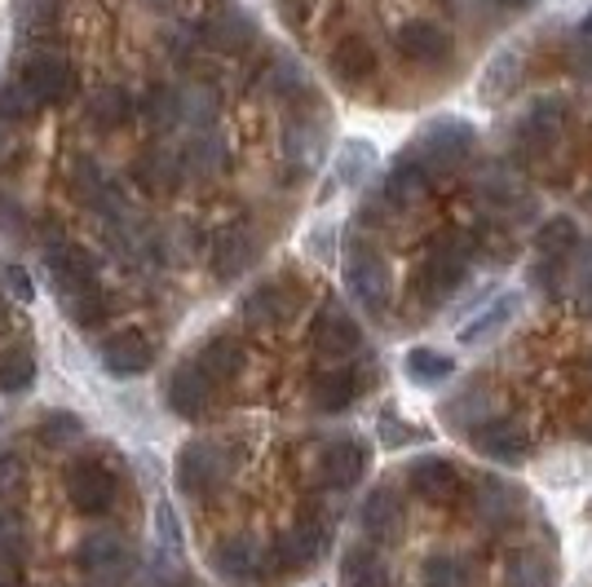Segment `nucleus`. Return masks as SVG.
<instances>
[{
  "label": "nucleus",
  "mask_w": 592,
  "mask_h": 587,
  "mask_svg": "<svg viewBox=\"0 0 592 587\" xmlns=\"http://www.w3.org/2000/svg\"><path fill=\"white\" fill-rule=\"evenodd\" d=\"M328 552V525L319 517L296 521L292 530H283L261 561V578H292V574H306L319 556Z\"/></svg>",
  "instance_id": "f257e3e1"
},
{
  "label": "nucleus",
  "mask_w": 592,
  "mask_h": 587,
  "mask_svg": "<svg viewBox=\"0 0 592 587\" xmlns=\"http://www.w3.org/2000/svg\"><path fill=\"white\" fill-rule=\"evenodd\" d=\"M234 464H239V455L226 451L221 442H186L177 451V459H173V473H177L182 495L204 499V495H212V490H221L230 481Z\"/></svg>",
  "instance_id": "f03ea898"
},
{
  "label": "nucleus",
  "mask_w": 592,
  "mask_h": 587,
  "mask_svg": "<svg viewBox=\"0 0 592 587\" xmlns=\"http://www.w3.org/2000/svg\"><path fill=\"white\" fill-rule=\"evenodd\" d=\"M346 283L354 291V301L368 306L372 314H381L394 297V274H390V261L381 256L376 243L368 239H350L346 247Z\"/></svg>",
  "instance_id": "7ed1b4c3"
},
{
  "label": "nucleus",
  "mask_w": 592,
  "mask_h": 587,
  "mask_svg": "<svg viewBox=\"0 0 592 587\" xmlns=\"http://www.w3.org/2000/svg\"><path fill=\"white\" fill-rule=\"evenodd\" d=\"M469 256H473V243L469 239H451V243H442L420 269H416V297L425 301V306H442L447 297H456V287L464 283V274H469Z\"/></svg>",
  "instance_id": "20e7f679"
},
{
  "label": "nucleus",
  "mask_w": 592,
  "mask_h": 587,
  "mask_svg": "<svg viewBox=\"0 0 592 587\" xmlns=\"http://www.w3.org/2000/svg\"><path fill=\"white\" fill-rule=\"evenodd\" d=\"M199 41L212 49V54H243L252 49L256 41V23L248 19V10H239L234 0H212L199 19Z\"/></svg>",
  "instance_id": "39448f33"
},
{
  "label": "nucleus",
  "mask_w": 592,
  "mask_h": 587,
  "mask_svg": "<svg viewBox=\"0 0 592 587\" xmlns=\"http://www.w3.org/2000/svg\"><path fill=\"white\" fill-rule=\"evenodd\" d=\"M67 495H72V508H76L80 517H107V512L116 508L120 486H116V473H111L107 464H98V459H76V464L67 468Z\"/></svg>",
  "instance_id": "423d86ee"
},
{
  "label": "nucleus",
  "mask_w": 592,
  "mask_h": 587,
  "mask_svg": "<svg viewBox=\"0 0 592 587\" xmlns=\"http://www.w3.org/2000/svg\"><path fill=\"white\" fill-rule=\"evenodd\" d=\"M45 265H50V278L63 297H76V291H94L98 287V256L85 247V243H67V239H54L45 247Z\"/></svg>",
  "instance_id": "0eeeda50"
},
{
  "label": "nucleus",
  "mask_w": 592,
  "mask_h": 587,
  "mask_svg": "<svg viewBox=\"0 0 592 587\" xmlns=\"http://www.w3.org/2000/svg\"><path fill=\"white\" fill-rule=\"evenodd\" d=\"M469 151H473V124H469V120H456V115L425 124V133H420V142H416V159H420L429 173L460 164Z\"/></svg>",
  "instance_id": "6e6552de"
},
{
  "label": "nucleus",
  "mask_w": 592,
  "mask_h": 587,
  "mask_svg": "<svg viewBox=\"0 0 592 587\" xmlns=\"http://www.w3.org/2000/svg\"><path fill=\"white\" fill-rule=\"evenodd\" d=\"M72 190H76V199H80L85 208H94L102 221H124V217H129L116 177H111L102 164H94V159H76V168H72Z\"/></svg>",
  "instance_id": "1a4fd4ad"
},
{
  "label": "nucleus",
  "mask_w": 592,
  "mask_h": 587,
  "mask_svg": "<svg viewBox=\"0 0 592 587\" xmlns=\"http://www.w3.org/2000/svg\"><path fill=\"white\" fill-rule=\"evenodd\" d=\"M80 569H85L98 587H116V583L133 569V552H129V543H124L120 534L98 530V534H89V539L80 543Z\"/></svg>",
  "instance_id": "9d476101"
},
{
  "label": "nucleus",
  "mask_w": 592,
  "mask_h": 587,
  "mask_svg": "<svg viewBox=\"0 0 592 587\" xmlns=\"http://www.w3.org/2000/svg\"><path fill=\"white\" fill-rule=\"evenodd\" d=\"M168 407H173V416H182V420H208L212 407H217V380H212L199 363L177 367L173 380H168Z\"/></svg>",
  "instance_id": "9b49d317"
},
{
  "label": "nucleus",
  "mask_w": 592,
  "mask_h": 587,
  "mask_svg": "<svg viewBox=\"0 0 592 587\" xmlns=\"http://www.w3.org/2000/svg\"><path fill=\"white\" fill-rule=\"evenodd\" d=\"M407 481H412V490H416L425 503H434V508L456 503L460 490H464L460 468H456L451 459H442V455H420V459L407 468Z\"/></svg>",
  "instance_id": "f8f14e48"
},
{
  "label": "nucleus",
  "mask_w": 592,
  "mask_h": 587,
  "mask_svg": "<svg viewBox=\"0 0 592 587\" xmlns=\"http://www.w3.org/2000/svg\"><path fill=\"white\" fill-rule=\"evenodd\" d=\"M310 341H315L319 358H332V363H341V358L359 354V345H363V328L354 323V314H350V310H341V306H328V310L315 319V328H310Z\"/></svg>",
  "instance_id": "ddd939ff"
},
{
  "label": "nucleus",
  "mask_w": 592,
  "mask_h": 587,
  "mask_svg": "<svg viewBox=\"0 0 592 587\" xmlns=\"http://www.w3.org/2000/svg\"><path fill=\"white\" fill-rule=\"evenodd\" d=\"M315 468H319V481H324V486L350 490V486H359L363 473H368V446L354 442V438L328 442V446L319 451V464H315Z\"/></svg>",
  "instance_id": "4468645a"
},
{
  "label": "nucleus",
  "mask_w": 592,
  "mask_h": 587,
  "mask_svg": "<svg viewBox=\"0 0 592 587\" xmlns=\"http://www.w3.org/2000/svg\"><path fill=\"white\" fill-rule=\"evenodd\" d=\"M296 314V287L283 283V278H270L261 287H252L248 297H243V319L252 328H278Z\"/></svg>",
  "instance_id": "2eb2a0df"
},
{
  "label": "nucleus",
  "mask_w": 592,
  "mask_h": 587,
  "mask_svg": "<svg viewBox=\"0 0 592 587\" xmlns=\"http://www.w3.org/2000/svg\"><path fill=\"white\" fill-rule=\"evenodd\" d=\"M359 521H363V534H368V539H376V543H394V539L403 534V525H407L403 495H398L394 486H376V490L363 499Z\"/></svg>",
  "instance_id": "dca6fc26"
},
{
  "label": "nucleus",
  "mask_w": 592,
  "mask_h": 587,
  "mask_svg": "<svg viewBox=\"0 0 592 587\" xmlns=\"http://www.w3.org/2000/svg\"><path fill=\"white\" fill-rule=\"evenodd\" d=\"M473 446H478L486 459H495V464H522V459L530 455L526 429H522L517 420H504V416L478 424V429H473Z\"/></svg>",
  "instance_id": "f3484780"
},
{
  "label": "nucleus",
  "mask_w": 592,
  "mask_h": 587,
  "mask_svg": "<svg viewBox=\"0 0 592 587\" xmlns=\"http://www.w3.org/2000/svg\"><path fill=\"white\" fill-rule=\"evenodd\" d=\"M522 314V297L517 291H500L491 306H482V314H473L464 328H460V345L478 350V345H491L495 336H504L513 328V319Z\"/></svg>",
  "instance_id": "a211bd4d"
},
{
  "label": "nucleus",
  "mask_w": 592,
  "mask_h": 587,
  "mask_svg": "<svg viewBox=\"0 0 592 587\" xmlns=\"http://www.w3.org/2000/svg\"><path fill=\"white\" fill-rule=\"evenodd\" d=\"M23 80H28V89L50 107V102H67L72 93H76V71H72V63L67 58H58V54H36L28 67H23Z\"/></svg>",
  "instance_id": "6ab92c4d"
},
{
  "label": "nucleus",
  "mask_w": 592,
  "mask_h": 587,
  "mask_svg": "<svg viewBox=\"0 0 592 587\" xmlns=\"http://www.w3.org/2000/svg\"><path fill=\"white\" fill-rule=\"evenodd\" d=\"M261 561H265V547L252 539V534H230L212 547V569L230 583H252L261 578Z\"/></svg>",
  "instance_id": "aec40b11"
},
{
  "label": "nucleus",
  "mask_w": 592,
  "mask_h": 587,
  "mask_svg": "<svg viewBox=\"0 0 592 587\" xmlns=\"http://www.w3.org/2000/svg\"><path fill=\"white\" fill-rule=\"evenodd\" d=\"M177 159H182V173H186V177L208 181V177H217V173L230 164V146H226V137H221L217 129H199V133L186 137V146H182Z\"/></svg>",
  "instance_id": "412c9836"
},
{
  "label": "nucleus",
  "mask_w": 592,
  "mask_h": 587,
  "mask_svg": "<svg viewBox=\"0 0 592 587\" xmlns=\"http://www.w3.org/2000/svg\"><path fill=\"white\" fill-rule=\"evenodd\" d=\"M151 363H155V345H151L146 332H138V328L116 332V336L102 345V367H107L111 376H142Z\"/></svg>",
  "instance_id": "4be33fe9"
},
{
  "label": "nucleus",
  "mask_w": 592,
  "mask_h": 587,
  "mask_svg": "<svg viewBox=\"0 0 592 587\" xmlns=\"http://www.w3.org/2000/svg\"><path fill=\"white\" fill-rule=\"evenodd\" d=\"M566 120H570V107H566L561 98H544V102H535V107L526 111L517 137H522L526 151H548V146L561 137Z\"/></svg>",
  "instance_id": "5701e85b"
},
{
  "label": "nucleus",
  "mask_w": 592,
  "mask_h": 587,
  "mask_svg": "<svg viewBox=\"0 0 592 587\" xmlns=\"http://www.w3.org/2000/svg\"><path fill=\"white\" fill-rule=\"evenodd\" d=\"M256 252H261L256 234H252L248 225H230V230H221V234L212 239V269H217L221 278H239L243 269H252Z\"/></svg>",
  "instance_id": "b1692460"
},
{
  "label": "nucleus",
  "mask_w": 592,
  "mask_h": 587,
  "mask_svg": "<svg viewBox=\"0 0 592 587\" xmlns=\"http://www.w3.org/2000/svg\"><path fill=\"white\" fill-rule=\"evenodd\" d=\"M394 45H398V54L412 58V63H438V58L451 54V36H447L438 23H429V19L403 23L398 36H394Z\"/></svg>",
  "instance_id": "393cba45"
},
{
  "label": "nucleus",
  "mask_w": 592,
  "mask_h": 587,
  "mask_svg": "<svg viewBox=\"0 0 592 587\" xmlns=\"http://www.w3.org/2000/svg\"><path fill=\"white\" fill-rule=\"evenodd\" d=\"M429 190H434V173L416 159V155H407V159H398V168L390 173V186H385V199L403 212V208H416V203H425L429 199Z\"/></svg>",
  "instance_id": "a878e982"
},
{
  "label": "nucleus",
  "mask_w": 592,
  "mask_h": 587,
  "mask_svg": "<svg viewBox=\"0 0 592 587\" xmlns=\"http://www.w3.org/2000/svg\"><path fill=\"white\" fill-rule=\"evenodd\" d=\"M85 120H89V129H98V133H116V129H124V124L133 120V93L120 89V85L98 89V93L85 102Z\"/></svg>",
  "instance_id": "bb28decb"
},
{
  "label": "nucleus",
  "mask_w": 592,
  "mask_h": 587,
  "mask_svg": "<svg viewBox=\"0 0 592 587\" xmlns=\"http://www.w3.org/2000/svg\"><path fill=\"white\" fill-rule=\"evenodd\" d=\"M332 76L341 85H368L376 76V49L363 41V36H346L337 49H332Z\"/></svg>",
  "instance_id": "cd10ccee"
},
{
  "label": "nucleus",
  "mask_w": 592,
  "mask_h": 587,
  "mask_svg": "<svg viewBox=\"0 0 592 587\" xmlns=\"http://www.w3.org/2000/svg\"><path fill=\"white\" fill-rule=\"evenodd\" d=\"M359 394H363V372H328V376L315 380L310 402H315V411L337 416V411H346Z\"/></svg>",
  "instance_id": "c85d7f7f"
},
{
  "label": "nucleus",
  "mask_w": 592,
  "mask_h": 587,
  "mask_svg": "<svg viewBox=\"0 0 592 587\" xmlns=\"http://www.w3.org/2000/svg\"><path fill=\"white\" fill-rule=\"evenodd\" d=\"M182 159L164 155V151H151V155H138L133 159V181L146 190V195H168L182 186Z\"/></svg>",
  "instance_id": "c756f323"
},
{
  "label": "nucleus",
  "mask_w": 592,
  "mask_h": 587,
  "mask_svg": "<svg viewBox=\"0 0 592 587\" xmlns=\"http://www.w3.org/2000/svg\"><path fill=\"white\" fill-rule=\"evenodd\" d=\"M517 80H522V54H517V49H504V54H495L491 67L482 71L478 98H482V102H504V98L517 89Z\"/></svg>",
  "instance_id": "7c9ffc66"
},
{
  "label": "nucleus",
  "mask_w": 592,
  "mask_h": 587,
  "mask_svg": "<svg viewBox=\"0 0 592 587\" xmlns=\"http://www.w3.org/2000/svg\"><path fill=\"white\" fill-rule=\"evenodd\" d=\"M420 587H473V565L460 552H429L420 561Z\"/></svg>",
  "instance_id": "2f4dec72"
},
{
  "label": "nucleus",
  "mask_w": 592,
  "mask_h": 587,
  "mask_svg": "<svg viewBox=\"0 0 592 587\" xmlns=\"http://www.w3.org/2000/svg\"><path fill=\"white\" fill-rule=\"evenodd\" d=\"M504 587H552V561L539 547L508 552V561H504Z\"/></svg>",
  "instance_id": "473e14b6"
},
{
  "label": "nucleus",
  "mask_w": 592,
  "mask_h": 587,
  "mask_svg": "<svg viewBox=\"0 0 592 587\" xmlns=\"http://www.w3.org/2000/svg\"><path fill=\"white\" fill-rule=\"evenodd\" d=\"M199 367H204L212 380H234V376H243V367H248V350H243L234 336H212V341L204 345V354H199Z\"/></svg>",
  "instance_id": "72a5a7b5"
},
{
  "label": "nucleus",
  "mask_w": 592,
  "mask_h": 587,
  "mask_svg": "<svg viewBox=\"0 0 592 587\" xmlns=\"http://www.w3.org/2000/svg\"><path fill=\"white\" fill-rule=\"evenodd\" d=\"M142 120L151 133H173L182 129V89H168V85H155L142 102Z\"/></svg>",
  "instance_id": "f704fd0d"
},
{
  "label": "nucleus",
  "mask_w": 592,
  "mask_h": 587,
  "mask_svg": "<svg viewBox=\"0 0 592 587\" xmlns=\"http://www.w3.org/2000/svg\"><path fill=\"white\" fill-rule=\"evenodd\" d=\"M473 190H478V199H482V203H491V208H517V199H526V190H522L517 173H508V168H500V164L482 168Z\"/></svg>",
  "instance_id": "c9c22d12"
},
{
  "label": "nucleus",
  "mask_w": 592,
  "mask_h": 587,
  "mask_svg": "<svg viewBox=\"0 0 592 587\" xmlns=\"http://www.w3.org/2000/svg\"><path fill=\"white\" fill-rule=\"evenodd\" d=\"M32 385H36V358L28 350H6V354H0V394L19 398Z\"/></svg>",
  "instance_id": "e433bc0d"
},
{
  "label": "nucleus",
  "mask_w": 592,
  "mask_h": 587,
  "mask_svg": "<svg viewBox=\"0 0 592 587\" xmlns=\"http://www.w3.org/2000/svg\"><path fill=\"white\" fill-rule=\"evenodd\" d=\"M535 247H539L544 256L561 261V256H570V252L579 247V225H574L570 217H548V221L535 230Z\"/></svg>",
  "instance_id": "4c0bfd02"
},
{
  "label": "nucleus",
  "mask_w": 592,
  "mask_h": 587,
  "mask_svg": "<svg viewBox=\"0 0 592 587\" xmlns=\"http://www.w3.org/2000/svg\"><path fill=\"white\" fill-rule=\"evenodd\" d=\"M473 508H478V517H482L486 525H504V521L517 512V499H513V490H508L504 481L486 477V481L478 486V499H473Z\"/></svg>",
  "instance_id": "58836bf2"
},
{
  "label": "nucleus",
  "mask_w": 592,
  "mask_h": 587,
  "mask_svg": "<svg viewBox=\"0 0 592 587\" xmlns=\"http://www.w3.org/2000/svg\"><path fill=\"white\" fill-rule=\"evenodd\" d=\"M372 164H376V151L368 142L350 137V142H341V155H337V181L341 186H363Z\"/></svg>",
  "instance_id": "ea45409f"
},
{
  "label": "nucleus",
  "mask_w": 592,
  "mask_h": 587,
  "mask_svg": "<svg viewBox=\"0 0 592 587\" xmlns=\"http://www.w3.org/2000/svg\"><path fill=\"white\" fill-rule=\"evenodd\" d=\"M403 367H407V376H412L416 385H425V389L456 376V363H451L447 354H438V350H412V354L403 358Z\"/></svg>",
  "instance_id": "a19ab883"
},
{
  "label": "nucleus",
  "mask_w": 592,
  "mask_h": 587,
  "mask_svg": "<svg viewBox=\"0 0 592 587\" xmlns=\"http://www.w3.org/2000/svg\"><path fill=\"white\" fill-rule=\"evenodd\" d=\"M346 583H350V587H390V569L381 565L376 552L354 547V552L346 556Z\"/></svg>",
  "instance_id": "79ce46f5"
},
{
  "label": "nucleus",
  "mask_w": 592,
  "mask_h": 587,
  "mask_svg": "<svg viewBox=\"0 0 592 587\" xmlns=\"http://www.w3.org/2000/svg\"><path fill=\"white\" fill-rule=\"evenodd\" d=\"M41 107H45V102L28 89V80H14V85L0 89V120L28 124V120H36V111H41Z\"/></svg>",
  "instance_id": "37998d69"
},
{
  "label": "nucleus",
  "mask_w": 592,
  "mask_h": 587,
  "mask_svg": "<svg viewBox=\"0 0 592 587\" xmlns=\"http://www.w3.org/2000/svg\"><path fill=\"white\" fill-rule=\"evenodd\" d=\"M319 151H324V129L319 124H306V120H292L287 124V155L296 159V164H315L319 159Z\"/></svg>",
  "instance_id": "c03bdc74"
},
{
  "label": "nucleus",
  "mask_w": 592,
  "mask_h": 587,
  "mask_svg": "<svg viewBox=\"0 0 592 587\" xmlns=\"http://www.w3.org/2000/svg\"><path fill=\"white\" fill-rule=\"evenodd\" d=\"M217 98L208 89H182V129L199 133V129H217Z\"/></svg>",
  "instance_id": "a18cd8bd"
},
{
  "label": "nucleus",
  "mask_w": 592,
  "mask_h": 587,
  "mask_svg": "<svg viewBox=\"0 0 592 587\" xmlns=\"http://www.w3.org/2000/svg\"><path fill=\"white\" fill-rule=\"evenodd\" d=\"M36 438H41L45 446H72V442L85 438V424H80L72 411H50V416L36 424Z\"/></svg>",
  "instance_id": "49530a36"
},
{
  "label": "nucleus",
  "mask_w": 592,
  "mask_h": 587,
  "mask_svg": "<svg viewBox=\"0 0 592 587\" xmlns=\"http://www.w3.org/2000/svg\"><path fill=\"white\" fill-rule=\"evenodd\" d=\"M28 552V525L19 512H0V565H19Z\"/></svg>",
  "instance_id": "de8ad7c7"
},
{
  "label": "nucleus",
  "mask_w": 592,
  "mask_h": 587,
  "mask_svg": "<svg viewBox=\"0 0 592 587\" xmlns=\"http://www.w3.org/2000/svg\"><path fill=\"white\" fill-rule=\"evenodd\" d=\"M67 314L76 328H98L107 319V297L94 287V291H76V297H67Z\"/></svg>",
  "instance_id": "09e8293b"
},
{
  "label": "nucleus",
  "mask_w": 592,
  "mask_h": 587,
  "mask_svg": "<svg viewBox=\"0 0 592 587\" xmlns=\"http://www.w3.org/2000/svg\"><path fill=\"white\" fill-rule=\"evenodd\" d=\"M265 89L274 93V98H287V93H302L306 89V71L296 67L292 58H278L274 67H270V76H265Z\"/></svg>",
  "instance_id": "8fccbe9b"
},
{
  "label": "nucleus",
  "mask_w": 592,
  "mask_h": 587,
  "mask_svg": "<svg viewBox=\"0 0 592 587\" xmlns=\"http://www.w3.org/2000/svg\"><path fill=\"white\" fill-rule=\"evenodd\" d=\"M58 5L63 0H14V14L28 32H45L54 19H58Z\"/></svg>",
  "instance_id": "3c124183"
},
{
  "label": "nucleus",
  "mask_w": 592,
  "mask_h": 587,
  "mask_svg": "<svg viewBox=\"0 0 592 587\" xmlns=\"http://www.w3.org/2000/svg\"><path fill=\"white\" fill-rule=\"evenodd\" d=\"M574 301L583 314H592V243L583 247V256L574 265Z\"/></svg>",
  "instance_id": "603ef678"
},
{
  "label": "nucleus",
  "mask_w": 592,
  "mask_h": 587,
  "mask_svg": "<svg viewBox=\"0 0 592 587\" xmlns=\"http://www.w3.org/2000/svg\"><path fill=\"white\" fill-rule=\"evenodd\" d=\"M23 481H28L23 459H14V455H0V503L14 499V495L23 490Z\"/></svg>",
  "instance_id": "864d4df0"
},
{
  "label": "nucleus",
  "mask_w": 592,
  "mask_h": 587,
  "mask_svg": "<svg viewBox=\"0 0 592 587\" xmlns=\"http://www.w3.org/2000/svg\"><path fill=\"white\" fill-rule=\"evenodd\" d=\"M0 225H6L10 234H23L28 230V212L19 203H10V199H0Z\"/></svg>",
  "instance_id": "5fc2aeb1"
},
{
  "label": "nucleus",
  "mask_w": 592,
  "mask_h": 587,
  "mask_svg": "<svg viewBox=\"0 0 592 587\" xmlns=\"http://www.w3.org/2000/svg\"><path fill=\"white\" fill-rule=\"evenodd\" d=\"M6 283H10V291H14L19 301H32V278H28L19 265H10V269H6Z\"/></svg>",
  "instance_id": "6e6d98bb"
},
{
  "label": "nucleus",
  "mask_w": 592,
  "mask_h": 587,
  "mask_svg": "<svg viewBox=\"0 0 592 587\" xmlns=\"http://www.w3.org/2000/svg\"><path fill=\"white\" fill-rule=\"evenodd\" d=\"M160 530H164V539L173 547H182V534H177V521H173V508L168 503H160Z\"/></svg>",
  "instance_id": "4d7b16f0"
},
{
  "label": "nucleus",
  "mask_w": 592,
  "mask_h": 587,
  "mask_svg": "<svg viewBox=\"0 0 592 587\" xmlns=\"http://www.w3.org/2000/svg\"><path fill=\"white\" fill-rule=\"evenodd\" d=\"M138 5H146V10H168L173 0H138Z\"/></svg>",
  "instance_id": "13d9d810"
},
{
  "label": "nucleus",
  "mask_w": 592,
  "mask_h": 587,
  "mask_svg": "<svg viewBox=\"0 0 592 587\" xmlns=\"http://www.w3.org/2000/svg\"><path fill=\"white\" fill-rule=\"evenodd\" d=\"M500 5H508V10H526V5H535V0H500Z\"/></svg>",
  "instance_id": "bf43d9fd"
},
{
  "label": "nucleus",
  "mask_w": 592,
  "mask_h": 587,
  "mask_svg": "<svg viewBox=\"0 0 592 587\" xmlns=\"http://www.w3.org/2000/svg\"><path fill=\"white\" fill-rule=\"evenodd\" d=\"M6 328H10V306L0 301V332H6Z\"/></svg>",
  "instance_id": "052dcab7"
},
{
  "label": "nucleus",
  "mask_w": 592,
  "mask_h": 587,
  "mask_svg": "<svg viewBox=\"0 0 592 587\" xmlns=\"http://www.w3.org/2000/svg\"><path fill=\"white\" fill-rule=\"evenodd\" d=\"M6 155H10V133L0 129V159H6Z\"/></svg>",
  "instance_id": "680f3d73"
},
{
  "label": "nucleus",
  "mask_w": 592,
  "mask_h": 587,
  "mask_svg": "<svg viewBox=\"0 0 592 587\" xmlns=\"http://www.w3.org/2000/svg\"><path fill=\"white\" fill-rule=\"evenodd\" d=\"M583 36H592V10H588V19H583Z\"/></svg>",
  "instance_id": "e2e57ef3"
},
{
  "label": "nucleus",
  "mask_w": 592,
  "mask_h": 587,
  "mask_svg": "<svg viewBox=\"0 0 592 587\" xmlns=\"http://www.w3.org/2000/svg\"><path fill=\"white\" fill-rule=\"evenodd\" d=\"M168 587H199V583H190V578H182V583H168Z\"/></svg>",
  "instance_id": "0e129e2a"
},
{
  "label": "nucleus",
  "mask_w": 592,
  "mask_h": 587,
  "mask_svg": "<svg viewBox=\"0 0 592 587\" xmlns=\"http://www.w3.org/2000/svg\"><path fill=\"white\" fill-rule=\"evenodd\" d=\"M588 438H592V420H588Z\"/></svg>",
  "instance_id": "69168bd1"
},
{
  "label": "nucleus",
  "mask_w": 592,
  "mask_h": 587,
  "mask_svg": "<svg viewBox=\"0 0 592 587\" xmlns=\"http://www.w3.org/2000/svg\"><path fill=\"white\" fill-rule=\"evenodd\" d=\"M588 372H592V358H588Z\"/></svg>",
  "instance_id": "338daca9"
}]
</instances>
